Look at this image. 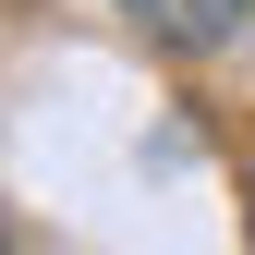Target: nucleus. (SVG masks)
<instances>
[{
    "instance_id": "nucleus-1",
    "label": "nucleus",
    "mask_w": 255,
    "mask_h": 255,
    "mask_svg": "<svg viewBox=\"0 0 255 255\" xmlns=\"http://www.w3.org/2000/svg\"><path fill=\"white\" fill-rule=\"evenodd\" d=\"M122 12H134V37H158V49H219L255 0H122Z\"/></svg>"
}]
</instances>
